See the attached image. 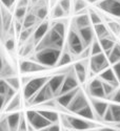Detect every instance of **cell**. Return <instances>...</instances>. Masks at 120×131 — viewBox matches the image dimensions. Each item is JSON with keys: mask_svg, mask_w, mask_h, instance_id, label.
<instances>
[{"mask_svg": "<svg viewBox=\"0 0 120 131\" xmlns=\"http://www.w3.org/2000/svg\"><path fill=\"white\" fill-rule=\"evenodd\" d=\"M61 49L55 47H49L41 50H36L35 60L45 67L57 66V63L61 56Z\"/></svg>", "mask_w": 120, "mask_h": 131, "instance_id": "obj_1", "label": "cell"}, {"mask_svg": "<svg viewBox=\"0 0 120 131\" xmlns=\"http://www.w3.org/2000/svg\"><path fill=\"white\" fill-rule=\"evenodd\" d=\"M51 77H37V78H31V80L23 85V91H22V95L23 97L29 101L30 99H32L43 86H45L49 82Z\"/></svg>", "mask_w": 120, "mask_h": 131, "instance_id": "obj_2", "label": "cell"}, {"mask_svg": "<svg viewBox=\"0 0 120 131\" xmlns=\"http://www.w3.org/2000/svg\"><path fill=\"white\" fill-rule=\"evenodd\" d=\"M62 121L65 127L72 128L77 131H88L95 127L93 122H90V119H82L73 115H63Z\"/></svg>", "mask_w": 120, "mask_h": 131, "instance_id": "obj_3", "label": "cell"}, {"mask_svg": "<svg viewBox=\"0 0 120 131\" xmlns=\"http://www.w3.org/2000/svg\"><path fill=\"white\" fill-rule=\"evenodd\" d=\"M89 67L91 74H99L101 71L108 68L110 67V61H108L107 54L105 52H101L95 54V56H91Z\"/></svg>", "mask_w": 120, "mask_h": 131, "instance_id": "obj_4", "label": "cell"}, {"mask_svg": "<svg viewBox=\"0 0 120 131\" xmlns=\"http://www.w3.org/2000/svg\"><path fill=\"white\" fill-rule=\"evenodd\" d=\"M84 44L78 34V31L74 29L70 30L68 35V49L74 56H80L84 50Z\"/></svg>", "mask_w": 120, "mask_h": 131, "instance_id": "obj_5", "label": "cell"}, {"mask_svg": "<svg viewBox=\"0 0 120 131\" xmlns=\"http://www.w3.org/2000/svg\"><path fill=\"white\" fill-rule=\"evenodd\" d=\"M25 116H26V119H27L29 124L33 128H34L35 130H37V131H39V130H41L43 128H47L50 125H52L48 121V119L39 112V110L38 111H36V110H29L26 112Z\"/></svg>", "mask_w": 120, "mask_h": 131, "instance_id": "obj_6", "label": "cell"}, {"mask_svg": "<svg viewBox=\"0 0 120 131\" xmlns=\"http://www.w3.org/2000/svg\"><path fill=\"white\" fill-rule=\"evenodd\" d=\"M56 96L55 93L53 92V90L51 89V87L47 84L45 86H43L42 88L27 101V104L29 105H40V104H44L47 103L48 101H51L53 100V97Z\"/></svg>", "mask_w": 120, "mask_h": 131, "instance_id": "obj_7", "label": "cell"}, {"mask_svg": "<svg viewBox=\"0 0 120 131\" xmlns=\"http://www.w3.org/2000/svg\"><path fill=\"white\" fill-rule=\"evenodd\" d=\"M97 6L112 16L120 17V0H101Z\"/></svg>", "mask_w": 120, "mask_h": 131, "instance_id": "obj_8", "label": "cell"}, {"mask_svg": "<svg viewBox=\"0 0 120 131\" xmlns=\"http://www.w3.org/2000/svg\"><path fill=\"white\" fill-rule=\"evenodd\" d=\"M88 91L91 97H95V99H106L104 88H103V82L99 78L93 79L89 83Z\"/></svg>", "mask_w": 120, "mask_h": 131, "instance_id": "obj_9", "label": "cell"}, {"mask_svg": "<svg viewBox=\"0 0 120 131\" xmlns=\"http://www.w3.org/2000/svg\"><path fill=\"white\" fill-rule=\"evenodd\" d=\"M79 83L80 82H79V80L77 78V75L75 74V72L73 70V67H72V70L70 72L65 73V79H64L62 88H61L59 94L69 92V91H72V90H74L76 88H78V87H79Z\"/></svg>", "mask_w": 120, "mask_h": 131, "instance_id": "obj_10", "label": "cell"}, {"mask_svg": "<svg viewBox=\"0 0 120 131\" xmlns=\"http://www.w3.org/2000/svg\"><path fill=\"white\" fill-rule=\"evenodd\" d=\"M90 103L86 99V96L84 94V92H82L81 90H79L77 92V94L75 95V97L73 99V101L71 102V104L69 105V107L67 108L69 111L73 112V113H77L79 110H81L82 108H84L85 106H88Z\"/></svg>", "mask_w": 120, "mask_h": 131, "instance_id": "obj_11", "label": "cell"}, {"mask_svg": "<svg viewBox=\"0 0 120 131\" xmlns=\"http://www.w3.org/2000/svg\"><path fill=\"white\" fill-rule=\"evenodd\" d=\"M47 67L43 66L42 64L38 63L36 60H24L21 61L19 65V70L21 73H33V72H40L43 71Z\"/></svg>", "mask_w": 120, "mask_h": 131, "instance_id": "obj_12", "label": "cell"}, {"mask_svg": "<svg viewBox=\"0 0 120 131\" xmlns=\"http://www.w3.org/2000/svg\"><path fill=\"white\" fill-rule=\"evenodd\" d=\"M78 34L83 42L84 44V47H90L92 45V43L94 42V39H95V31H94V28L92 26H86V27H83V28H80L77 30Z\"/></svg>", "mask_w": 120, "mask_h": 131, "instance_id": "obj_13", "label": "cell"}, {"mask_svg": "<svg viewBox=\"0 0 120 131\" xmlns=\"http://www.w3.org/2000/svg\"><path fill=\"white\" fill-rule=\"evenodd\" d=\"M64 79H65V74L58 73V74H55V75H53V77H51L49 82H48V85L51 87V89L53 90V92L55 93L56 96L60 93Z\"/></svg>", "mask_w": 120, "mask_h": 131, "instance_id": "obj_14", "label": "cell"}, {"mask_svg": "<svg viewBox=\"0 0 120 131\" xmlns=\"http://www.w3.org/2000/svg\"><path fill=\"white\" fill-rule=\"evenodd\" d=\"M80 90V88L78 87V88H76L72 91H69V92H65V93H61L59 95H57V103L59 106L63 107V108H68L69 105L71 104V102L73 101V99L75 97V95L77 94V92Z\"/></svg>", "mask_w": 120, "mask_h": 131, "instance_id": "obj_15", "label": "cell"}, {"mask_svg": "<svg viewBox=\"0 0 120 131\" xmlns=\"http://www.w3.org/2000/svg\"><path fill=\"white\" fill-rule=\"evenodd\" d=\"M91 104L93 106V109L96 113V115L98 117L102 118L106 112V110L110 107V104H107L106 102H103L101 100H98V99H95V97H91Z\"/></svg>", "mask_w": 120, "mask_h": 131, "instance_id": "obj_16", "label": "cell"}, {"mask_svg": "<svg viewBox=\"0 0 120 131\" xmlns=\"http://www.w3.org/2000/svg\"><path fill=\"white\" fill-rule=\"evenodd\" d=\"M21 117H22V113L20 112H12L4 117L10 131H18Z\"/></svg>", "mask_w": 120, "mask_h": 131, "instance_id": "obj_17", "label": "cell"}, {"mask_svg": "<svg viewBox=\"0 0 120 131\" xmlns=\"http://www.w3.org/2000/svg\"><path fill=\"white\" fill-rule=\"evenodd\" d=\"M98 78H99L101 81L106 82V83H110V84H112V85H114L116 87H118V85H119V81H118V79L116 77L115 71H114L113 68L108 67V68L104 69L103 71H101L99 73Z\"/></svg>", "mask_w": 120, "mask_h": 131, "instance_id": "obj_18", "label": "cell"}, {"mask_svg": "<svg viewBox=\"0 0 120 131\" xmlns=\"http://www.w3.org/2000/svg\"><path fill=\"white\" fill-rule=\"evenodd\" d=\"M73 70L75 72V74L77 75V78L79 80L80 83H84L86 81V77H88V67H86V64L82 61L77 62L74 64L73 66Z\"/></svg>", "mask_w": 120, "mask_h": 131, "instance_id": "obj_19", "label": "cell"}, {"mask_svg": "<svg viewBox=\"0 0 120 131\" xmlns=\"http://www.w3.org/2000/svg\"><path fill=\"white\" fill-rule=\"evenodd\" d=\"M91 18L90 15L88 13H83V14H79L77 17L74 19V25L76 27V29H80L86 26H91Z\"/></svg>", "mask_w": 120, "mask_h": 131, "instance_id": "obj_20", "label": "cell"}, {"mask_svg": "<svg viewBox=\"0 0 120 131\" xmlns=\"http://www.w3.org/2000/svg\"><path fill=\"white\" fill-rule=\"evenodd\" d=\"M50 30L49 27V23L48 22H42L40 23L36 29L34 30V34H33V40L35 41V43H38L43 37H44Z\"/></svg>", "mask_w": 120, "mask_h": 131, "instance_id": "obj_21", "label": "cell"}, {"mask_svg": "<svg viewBox=\"0 0 120 131\" xmlns=\"http://www.w3.org/2000/svg\"><path fill=\"white\" fill-rule=\"evenodd\" d=\"M20 106H21V94L16 93V95L7 103V105L4 109L6 112H12V111H15L17 109H19Z\"/></svg>", "mask_w": 120, "mask_h": 131, "instance_id": "obj_22", "label": "cell"}, {"mask_svg": "<svg viewBox=\"0 0 120 131\" xmlns=\"http://www.w3.org/2000/svg\"><path fill=\"white\" fill-rule=\"evenodd\" d=\"M98 40H99L100 44H101V46H102L103 51L108 56V53L111 52V50H112V49L115 47V45H116L115 41H114L110 36H108V37H105V38L98 39Z\"/></svg>", "mask_w": 120, "mask_h": 131, "instance_id": "obj_23", "label": "cell"}, {"mask_svg": "<svg viewBox=\"0 0 120 131\" xmlns=\"http://www.w3.org/2000/svg\"><path fill=\"white\" fill-rule=\"evenodd\" d=\"M108 29H110V28H108L103 22L94 25V31H95L96 36L98 37V39L105 38V37L110 36V31H108Z\"/></svg>", "mask_w": 120, "mask_h": 131, "instance_id": "obj_24", "label": "cell"}, {"mask_svg": "<svg viewBox=\"0 0 120 131\" xmlns=\"http://www.w3.org/2000/svg\"><path fill=\"white\" fill-rule=\"evenodd\" d=\"M12 75H15V70L4 59H2V64H1V77H2V79L12 77Z\"/></svg>", "mask_w": 120, "mask_h": 131, "instance_id": "obj_25", "label": "cell"}, {"mask_svg": "<svg viewBox=\"0 0 120 131\" xmlns=\"http://www.w3.org/2000/svg\"><path fill=\"white\" fill-rule=\"evenodd\" d=\"M107 57H108L110 64H112V65L120 62V44H116L115 47L111 50V52L108 53Z\"/></svg>", "mask_w": 120, "mask_h": 131, "instance_id": "obj_26", "label": "cell"}, {"mask_svg": "<svg viewBox=\"0 0 120 131\" xmlns=\"http://www.w3.org/2000/svg\"><path fill=\"white\" fill-rule=\"evenodd\" d=\"M77 115H80V116H82V117H84V118H86V119H94L95 117V111H94V109L92 108V106L89 104L88 106H85L84 108H82L81 110H79L77 113H76Z\"/></svg>", "mask_w": 120, "mask_h": 131, "instance_id": "obj_27", "label": "cell"}, {"mask_svg": "<svg viewBox=\"0 0 120 131\" xmlns=\"http://www.w3.org/2000/svg\"><path fill=\"white\" fill-rule=\"evenodd\" d=\"M39 112L44 116L51 124H57L59 121V114L55 111L51 110H39Z\"/></svg>", "mask_w": 120, "mask_h": 131, "instance_id": "obj_28", "label": "cell"}, {"mask_svg": "<svg viewBox=\"0 0 120 131\" xmlns=\"http://www.w3.org/2000/svg\"><path fill=\"white\" fill-rule=\"evenodd\" d=\"M37 20H39L36 16V14H27L24 19H23V23H22V26L23 28H33L35 25V23L37 22Z\"/></svg>", "mask_w": 120, "mask_h": 131, "instance_id": "obj_29", "label": "cell"}, {"mask_svg": "<svg viewBox=\"0 0 120 131\" xmlns=\"http://www.w3.org/2000/svg\"><path fill=\"white\" fill-rule=\"evenodd\" d=\"M72 62V56H71V52L70 51H63L61 53V56L59 58V61L57 63V66L61 67V66H65V65H69Z\"/></svg>", "mask_w": 120, "mask_h": 131, "instance_id": "obj_30", "label": "cell"}, {"mask_svg": "<svg viewBox=\"0 0 120 131\" xmlns=\"http://www.w3.org/2000/svg\"><path fill=\"white\" fill-rule=\"evenodd\" d=\"M86 0H75L74 1V12L77 14H83L86 8Z\"/></svg>", "mask_w": 120, "mask_h": 131, "instance_id": "obj_31", "label": "cell"}, {"mask_svg": "<svg viewBox=\"0 0 120 131\" xmlns=\"http://www.w3.org/2000/svg\"><path fill=\"white\" fill-rule=\"evenodd\" d=\"M4 80L7 82V84L12 87V88H14L17 91L20 89V86H21V84H22L20 82V80L17 77H14V75H12V77H8V78H5Z\"/></svg>", "mask_w": 120, "mask_h": 131, "instance_id": "obj_32", "label": "cell"}, {"mask_svg": "<svg viewBox=\"0 0 120 131\" xmlns=\"http://www.w3.org/2000/svg\"><path fill=\"white\" fill-rule=\"evenodd\" d=\"M90 48H91V54H92V56H95V54L104 52L103 49H102V46L100 44V42H99V40H94V42L92 43V45H91Z\"/></svg>", "mask_w": 120, "mask_h": 131, "instance_id": "obj_33", "label": "cell"}, {"mask_svg": "<svg viewBox=\"0 0 120 131\" xmlns=\"http://www.w3.org/2000/svg\"><path fill=\"white\" fill-rule=\"evenodd\" d=\"M15 17L18 20H23L24 17L26 16V6H22V5H18L15 9Z\"/></svg>", "mask_w": 120, "mask_h": 131, "instance_id": "obj_34", "label": "cell"}, {"mask_svg": "<svg viewBox=\"0 0 120 131\" xmlns=\"http://www.w3.org/2000/svg\"><path fill=\"white\" fill-rule=\"evenodd\" d=\"M110 107L114 114L115 123L120 124V104H110Z\"/></svg>", "mask_w": 120, "mask_h": 131, "instance_id": "obj_35", "label": "cell"}, {"mask_svg": "<svg viewBox=\"0 0 120 131\" xmlns=\"http://www.w3.org/2000/svg\"><path fill=\"white\" fill-rule=\"evenodd\" d=\"M65 15H67V12L62 8V6L59 3L54 6V8H53V17L54 18H61Z\"/></svg>", "mask_w": 120, "mask_h": 131, "instance_id": "obj_36", "label": "cell"}, {"mask_svg": "<svg viewBox=\"0 0 120 131\" xmlns=\"http://www.w3.org/2000/svg\"><path fill=\"white\" fill-rule=\"evenodd\" d=\"M52 28L55 31H57L58 34H60L61 36L65 37V25H64L63 22H61V21H57V22H55L53 24Z\"/></svg>", "mask_w": 120, "mask_h": 131, "instance_id": "obj_37", "label": "cell"}, {"mask_svg": "<svg viewBox=\"0 0 120 131\" xmlns=\"http://www.w3.org/2000/svg\"><path fill=\"white\" fill-rule=\"evenodd\" d=\"M36 16H37V18L39 20H43V19H44L48 16V7H47V5L41 4L37 8V10H36Z\"/></svg>", "mask_w": 120, "mask_h": 131, "instance_id": "obj_38", "label": "cell"}, {"mask_svg": "<svg viewBox=\"0 0 120 131\" xmlns=\"http://www.w3.org/2000/svg\"><path fill=\"white\" fill-rule=\"evenodd\" d=\"M3 17H2V22H3V29L4 30H7L10 29L11 27V24H12V16H11V14L7 12L6 14L3 12Z\"/></svg>", "mask_w": 120, "mask_h": 131, "instance_id": "obj_39", "label": "cell"}, {"mask_svg": "<svg viewBox=\"0 0 120 131\" xmlns=\"http://www.w3.org/2000/svg\"><path fill=\"white\" fill-rule=\"evenodd\" d=\"M90 18H91V22L93 25H96V24H99V23H102V17L97 14L96 12H94V10H90Z\"/></svg>", "mask_w": 120, "mask_h": 131, "instance_id": "obj_40", "label": "cell"}, {"mask_svg": "<svg viewBox=\"0 0 120 131\" xmlns=\"http://www.w3.org/2000/svg\"><path fill=\"white\" fill-rule=\"evenodd\" d=\"M31 32H32V28H23L21 30V32L19 34V39L21 42H26L31 36Z\"/></svg>", "mask_w": 120, "mask_h": 131, "instance_id": "obj_41", "label": "cell"}, {"mask_svg": "<svg viewBox=\"0 0 120 131\" xmlns=\"http://www.w3.org/2000/svg\"><path fill=\"white\" fill-rule=\"evenodd\" d=\"M102 118H103V121L106 122V123H115L114 114H113V111H112L111 107H108V109L106 110V112H105V114H104V116Z\"/></svg>", "mask_w": 120, "mask_h": 131, "instance_id": "obj_42", "label": "cell"}, {"mask_svg": "<svg viewBox=\"0 0 120 131\" xmlns=\"http://www.w3.org/2000/svg\"><path fill=\"white\" fill-rule=\"evenodd\" d=\"M18 131H29V122L23 114H22V117H21V121L18 127Z\"/></svg>", "mask_w": 120, "mask_h": 131, "instance_id": "obj_43", "label": "cell"}, {"mask_svg": "<svg viewBox=\"0 0 120 131\" xmlns=\"http://www.w3.org/2000/svg\"><path fill=\"white\" fill-rule=\"evenodd\" d=\"M107 25H108V28H110V30L112 32H114V34H117V35L120 34V24L118 22H114V21L112 22V21H110Z\"/></svg>", "mask_w": 120, "mask_h": 131, "instance_id": "obj_44", "label": "cell"}, {"mask_svg": "<svg viewBox=\"0 0 120 131\" xmlns=\"http://www.w3.org/2000/svg\"><path fill=\"white\" fill-rule=\"evenodd\" d=\"M4 47L7 51H13L15 49V41L12 38H8L4 42Z\"/></svg>", "mask_w": 120, "mask_h": 131, "instance_id": "obj_45", "label": "cell"}, {"mask_svg": "<svg viewBox=\"0 0 120 131\" xmlns=\"http://www.w3.org/2000/svg\"><path fill=\"white\" fill-rule=\"evenodd\" d=\"M59 4L62 6V8L65 10V12H67V14L70 12V9H71V7H72L71 0H60Z\"/></svg>", "mask_w": 120, "mask_h": 131, "instance_id": "obj_46", "label": "cell"}, {"mask_svg": "<svg viewBox=\"0 0 120 131\" xmlns=\"http://www.w3.org/2000/svg\"><path fill=\"white\" fill-rule=\"evenodd\" d=\"M33 49V44L32 43H30V44H25L22 48H21V51L20 53L22 54V56H26V54H29Z\"/></svg>", "mask_w": 120, "mask_h": 131, "instance_id": "obj_47", "label": "cell"}, {"mask_svg": "<svg viewBox=\"0 0 120 131\" xmlns=\"http://www.w3.org/2000/svg\"><path fill=\"white\" fill-rule=\"evenodd\" d=\"M112 100L116 104H120V88H117L116 91L112 95Z\"/></svg>", "mask_w": 120, "mask_h": 131, "instance_id": "obj_48", "label": "cell"}, {"mask_svg": "<svg viewBox=\"0 0 120 131\" xmlns=\"http://www.w3.org/2000/svg\"><path fill=\"white\" fill-rule=\"evenodd\" d=\"M112 68L114 69L116 77H117V79H118V81H119V83H120V62H118V63L114 64Z\"/></svg>", "mask_w": 120, "mask_h": 131, "instance_id": "obj_49", "label": "cell"}, {"mask_svg": "<svg viewBox=\"0 0 120 131\" xmlns=\"http://www.w3.org/2000/svg\"><path fill=\"white\" fill-rule=\"evenodd\" d=\"M1 2H2L3 6H5L6 8H10V7H12L14 5L16 0H1Z\"/></svg>", "mask_w": 120, "mask_h": 131, "instance_id": "obj_50", "label": "cell"}, {"mask_svg": "<svg viewBox=\"0 0 120 131\" xmlns=\"http://www.w3.org/2000/svg\"><path fill=\"white\" fill-rule=\"evenodd\" d=\"M49 131H61L60 126L58 124H52L49 126Z\"/></svg>", "mask_w": 120, "mask_h": 131, "instance_id": "obj_51", "label": "cell"}, {"mask_svg": "<svg viewBox=\"0 0 120 131\" xmlns=\"http://www.w3.org/2000/svg\"><path fill=\"white\" fill-rule=\"evenodd\" d=\"M97 131H118V130L113 129V128H110V127H103V128H99Z\"/></svg>", "mask_w": 120, "mask_h": 131, "instance_id": "obj_52", "label": "cell"}, {"mask_svg": "<svg viewBox=\"0 0 120 131\" xmlns=\"http://www.w3.org/2000/svg\"><path fill=\"white\" fill-rule=\"evenodd\" d=\"M88 2H91V3H95V2H99V1H101V0H86Z\"/></svg>", "mask_w": 120, "mask_h": 131, "instance_id": "obj_53", "label": "cell"}, {"mask_svg": "<svg viewBox=\"0 0 120 131\" xmlns=\"http://www.w3.org/2000/svg\"><path fill=\"white\" fill-rule=\"evenodd\" d=\"M31 1H32L33 3H38V2L40 1V0H31Z\"/></svg>", "mask_w": 120, "mask_h": 131, "instance_id": "obj_54", "label": "cell"}, {"mask_svg": "<svg viewBox=\"0 0 120 131\" xmlns=\"http://www.w3.org/2000/svg\"><path fill=\"white\" fill-rule=\"evenodd\" d=\"M39 131H49V127H47V128H43V129H41V130H39Z\"/></svg>", "mask_w": 120, "mask_h": 131, "instance_id": "obj_55", "label": "cell"}]
</instances>
